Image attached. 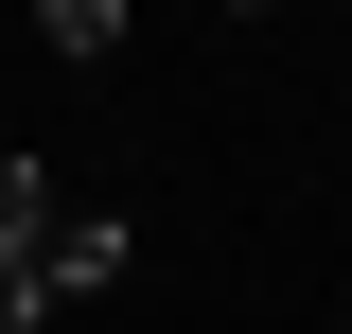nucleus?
<instances>
[{
    "label": "nucleus",
    "mask_w": 352,
    "mask_h": 334,
    "mask_svg": "<svg viewBox=\"0 0 352 334\" xmlns=\"http://www.w3.org/2000/svg\"><path fill=\"white\" fill-rule=\"evenodd\" d=\"M53 229H71V194L0 159V334H53Z\"/></svg>",
    "instance_id": "nucleus-1"
},
{
    "label": "nucleus",
    "mask_w": 352,
    "mask_h": 334,
    "mask_svg": "<svg viewBox=\"0 0 352 334\" xmlns=\"http://www.w3.org/2000/svg\"><path fill=\"white\" fill-rule=\"evenodd\" d=\"M335 334H352V317H335Z\"/></svg>",
    "instance_id": "nucleus-4"
},
{
    "label": "nucleus",
    "mask_w": 352,
    "mask_h": 334,
    "mask_svg": "<svg viewBox=\"0 0 352 334\" xmlns=\"http://www.w3.org/2000/svg\"><path fill=\"white\" fill-rule=\"evenodd\" d=\"M36 53H71V71H106V53H124V0H53V18H36Z\"/></svg>",
    "instance_id": "nucleus-3"
},
{
    "label": "nucleus",
    "mask_w": 352,
    "mask_h": 334,
    "mask_svg": "<svg viewBox=\"0 0 352 334\" xmlns=\"http://www.w3.org/2000/svg\"><path fill=\"white\" fill-rule=\"evenodd\" d=\"M124 264H141V229H124V211H88V194H71V229H53V317H71V299H106Z\"/></svg>",
    "instance_id": "nucleus-2"
}]
</instances>
